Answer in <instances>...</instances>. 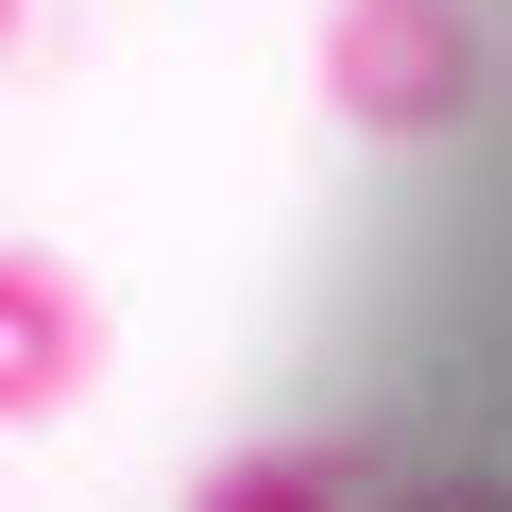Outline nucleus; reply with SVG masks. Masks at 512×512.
<instances>
[{"mask_svg": "<svg viewBox=\"0 0 512 512\" xmlns=\"http://www.w3.org/2000/svg\"><path fill=\"white\" fill-rule=\"evenodd\" d=\"M325 120L342 137H461L495 52H478V0H325Z\"/></svg>", "mask_w": 512, "mask_h": 512, "instance_id": "nucleus-1", "label": "nucleus"}, {"mask_svg": "<svg viewBox=\"0 0 512 512\" xmlns=\"http://www.w3.org/2000/svg\"><path fill=\"white\" fill-rule=\"evenodd\" d=\"M86 376H103V291L69 274V256L0 239V427H52Z\"/></svg>", "mask_w": 512, "mask_h": 512, "instance_id": "nucleus-2", "label": "nucleus"}, {"mask_svg": "<svg viewBox=\"0 0 512 512\" xmlns=\"http://www.w3.org/2000/svg\"><path fill=\"white\" fill-rule=\"evenodd\" d=\"M359 478H376V444H239L188 478V512H359Z\"/></svg>", "mask_w": 512, "mask_h": 512, "instance_id": "nucleus-3", "label": "nucleus"}, {"mask_svg": "<svg viewBox=\"0 0 512 512\" xmlns=\"http://www.w3.org/2000/svg\"><path fill=\"white\" fill-rule=\"evenodd\" d=\"M359 512H512V495H495V461H376Z\"/></svg>", "mask_w": 512, "mask_h": 512, "instance_id": "nucleus-4", "label": "nucleus"}, {"mask_svg": "<svg viewBox=\"0 0 512 512\" xmlns=\"http://www.w3.org/2000/svg\"><path fill=\"white\" fill-rule=\"evenodd\" d=\"M18 35H35V0H0V52H18Z\"/></svg>", "mask_w": 512, "mask_h": 512, "instance_id": "nucleus-5", "label": "nucleus"}]
</instances>
